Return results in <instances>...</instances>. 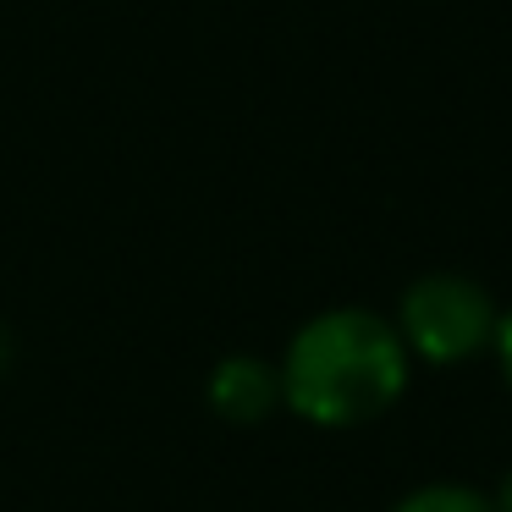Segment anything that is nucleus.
<instances>
[{"instance_id": "nucleus-1", "label": "nucleus", "mask_w": 512, "mask_h": 512, "mask_svg": "<svg viewBox=\"0 0 512 512\" xmlns=\"http://www.w3.org/2000/svg\"><path fill=\"white\" fill-rule=\"evenodd\" d=\"M408 347L375 309H325L292 331L281 353V408L314 430L375 424L408 391Z\"/></svg>"}, {"instance_id": "nucleus-2", "label": "nucleus", "mask_w": 512, "mask_h": 512, "mask_svg": "<svg viewBox=\"0 0 512 512\" xmlns=\"http://www.w3.org/2000/svg\"><path fill=\"white\" fill-rule=\"evenodd\" d=\"M496 298L485 281L457 276V270H430V276L408 281L397 298V336L408 358L419 364H468L496 342Z\"/></svg>"}, {"instance_id": "nucleus-3", "label": "nucleus", "mask_w": 512, "mask_h": 512, "mask_svg": "<svg viewBox=\"0 0 512 512\" xmlns=\"http://www.w3.org/2000/svg\"><path fill=\"white\" fill-rule=\"evenodd\" d=\"M204 402H210V413L226 424H259V419H270V408L281 402V375H276V364H265V358H254V353H232L210 369Z\"/></svg>"}, {"instance_id": "nucleus-4", "label": "nucleus", "mask_w": 512, "mask_h": 512, "mask_svg": "<svg viewBox=\"0 0 512 512\" xmlns=\"http://www.w3.org/2000/svg\"><path fill=\"white\" fill-rule=\"evenodd\" d=\"M391 512H496V501L474 485H457V479H435V485L408 490L402 501H391Z\"/></svg>"}, {"instance_id": "nucleus-5", "label": "nucleus", "mask_w": 512, "mask_h": 512, "mask_svg": "<svg viewBox=\"0 0 512 512\" xmlns=\"http://www.w3.org/2000/svg\"><path fill=\"white\" fill-rule=\"evenodd\" d=\"M490 353H496L501 380H507V391H512V303L501 309V320H496V342H490Z\"/></svg>"}, {"instance_id": "nucleus-6", "label": "nucleus", "mask_w": 512, "mask_h": 512, "mask_svg": "<svg viewBox=\"0 0 512 512\" xmlns=\"http://www.w3.org/2000/svg\"><path fill=\"white\" fill-rule=\"evenodd\" d=\"M490 501H496V512H512V468L501 474V485H496V496H490Z\"/></svg>"}, {"instance_id": "nucleus-7", "label": "nucleus", "mask_w": 512, "mask_h": 512, "mask_svg": "<svg viewBox=\"0 0 512 512\" xmlns=\"http://www.w3.org/2000/svg\"><path fill=\"white\" fill-rule=\"evenodd\" d=\"M6 358H12V353H6V331H0V375H6Z\"/></svg>"}]
</instances>
